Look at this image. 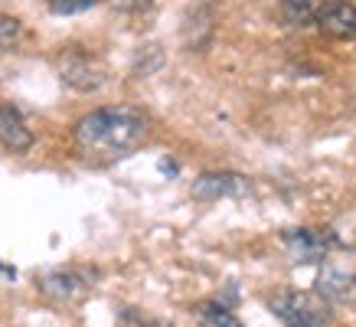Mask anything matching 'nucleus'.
I'll list each match as a JSON object with an SVG mask.
<instances>
[{
  "instance_id": "obj_13",
  "label": "nucleus",
  "mask_w": 356,
  "mask_h": 327,
  "mask_svg": "<svg viewBox=\"0 0 356 327\" xmlns=\"http://www.w3.org/2000/svg\"><path fill=\"white\" fill-rule=\"evenodd\" d=\"M20 40V20L17 17H0V53L10 49Z\"/></svg>"
},
{
  "instance_id": "obj_8",
  "label": "nucleus",
  "mask_w": 356,
  "mask_h": 327,
  "mask_svg": "<svg viewBox=\"0 0 356 327\" xmlns=\"http://www.w3.org/2000/svg\"><path fill=\"white\" fill-rule=\"evenodd\" d=\"M0 141L13 154H23L33 147V131L23 121V115L13 109L10 102H0Z\"/></svg>"
},
{
  "instance_id": "obj_6",
  "label": "nucleus",
  "mask_w": 356,
  "mask_h": 327,
  "mask_svg": "<svg viewBox=\"0 0 356 327\" xmlns=\"http://www.w3.org/2000/svg\"><path fill=\"white\" fill-rule=\"evenodd\" d=\"M36 288H40L46 298H53V301H79L92 285H88V275L79 272V269H56V272L40 275V278H36Z\"/></svg>"
},
{
  "instance_id": "obj_12",
  "label": "nucleus",
  "mask_w": 356,
  "mask_h": 327,
  "mask_svg": "<svg viewBox=\"0 0 356 327\" xmlns=\"http://www.w3.org/2000/svg\"><path fill=\"white\" fill-rule=\"evenodd\" d=\"M102 0H49V10L59 17H72V13H86L92 7H98Z\"/></svg>"
},
{
  "instance_id": "obj_4",
  "label": "nucleus",
  "mask_w": 356,
  "mask_h": 327,
  "mask_svg": "<svg viewBox=\"0 0 356 327\" xmlns=\"http://www.w3.org/2000/svg\"><path fill=\"white\" fill-rule=\"evenodd\" d=\"M190 193L203 203H216V200H238V196L252 193L248 177L229 174V170H213V174H200L190 186Z\"/></svg>"
},
{
  "instance_id": "obj_2",
  "label": "nucleus",
  "mask_w": 356,
  "mask_h": 327,
  "mask_svg": "<svg viewBox=\"0 0 356 327\" xmlns=\"http://www.w3.org/2000/svg\"><path fill=\"white\" fill-rule=\"evenodd\" d=\"M271 314L284 327H330L334 305L321 292H281L268 301Z\"/></svg>"
},
{
  "instance_id": "obj_5",
  "label": "nucleus",
  "mask_w": 356,
  "mask_h": 327,
  "mask_svg": "<svg viewBox=\"0 0 356 327\" xmlns=\"http://www.w3.org/2000/svg\"><path fill=\"white\" fill-rule=\"evenodd\" d=\"M284 249L291 255L294 265H314L324 262L330 246H337V239L330 232H317V229H284Z\"/></svg>"
},
{
  "instance_id": "obj_7",
  "label": "nucleus",
  "mask_w": 356,
  "mask_h": 327,
  "mask_svg": "<svg viewBox=\"0 0 356 327\" xmlns=\"http://www.w3.org/2000/svg\"><path fill=\"white\" fill-rule=\"evenodd\" d=\"M314 23L337 40H350L356 36V3L350 0H327L314 10Z\"/></svg>"
},
{
  "instance_id": "obj_10",
  "label": "nucleus",
  "mask_w": 356,
  "mask_h": 327,
  "mask_svg": "<svg viewBox=\"0 0 356 327\" xmlns=\"http://www.w3.org/2000/svg\"><path fill=\"white\" fill-rule=\"evenodd\" d=\"M193 314L203 327H245L226 305H219V301H200V305H193Z\"/></svg>"
},
{
  "instance_id": "obj_11",
  "label": "nucleus",
  "mask_w": 356,
  "mask_h": 327,
  "mask_svg": "<svg viewBox=\"0 0 356 327\" xmlns=\"http://www.w3.org/2000/svg\"><path fill=\"white\" fill-rule=\"evenodd\" d=\"M281 20L288 23V26H307L314 23V0H281Z\"/></svg>"
},
{
  "instance_id": "obj_3",
  "label": "nucleus",
  "mask_w": 356,
  "mask_h": 327,
  "mask_svg": "<svg viewBox=\"0 0 356 327\" xmlns=\"http://www.w3.org/2000/svg\"><path fill=\"white\" fill-rule=\"evenodd\" d=\"M56 69H59V79L72 92H98V88L108 82V69L98 56L86 53V49H65L59 59H56Z\"/></svg>"
},
{
  "instance_id": "obj_9",
  "label": "nucleus",
  "mask_w": 356,
  "mask_h": 327,
  "mask_svg": "<svg viewBox=\"0 0 356 327\" xmlns=\"http://www.w3.org/2000/svg\"><path fill=\"white\" fill-rule=\"evenodd\" d=\"M317 292L324 294L330 305H356V275L340 272V269H327L317 278Z\"/></svg>"
},
{
  "instance_id": "obj_1",
  "label": "nucleus",
  "mask_w": 356,
  "mask_h": 327,
  "mask_svg": "<svg viewBox=\"0 0 356 327\" xmlns=\"http://www.w3.org/2000/svg\"><path fill=\"white\" fill-rule=\"evenodd\" d=\"M151 121L134 105H105L76 121V144L98 157H124L147 141Z\"/></svg>"
},
{
  "instance_id": "obj_14",
  "label": "nucleus",
  "mask_w": 356,
  "mask_h": 327,
  "mask_svg": "<svg viewBox=\"0 0 356 327\" xmlns=\"http://www.w3.org/2000/svg\"><path fill=\"white\" fill-rule=\"evenodd\" d=\"M157 0H115L118 10H128V13H140V10H151Z\"/></svg>"
}]
</instances>
